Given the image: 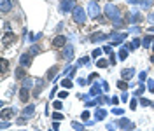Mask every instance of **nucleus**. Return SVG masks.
I'll return each mask as SVG.
<instances>
[{"mask_svg":"<svg viewBox=\"0 0 154 131\" xmlns=\"http://www.w3.org/2000/svg\"><path fill=\"white\" fill-rule=\"evenodd\" d=\"M72 16H74V21L77 25H84V21H86V12L82 11V7H75L72 11Z\"/></svg>","mask_w":154,"mask_h":131,"instance_id":"nucleus-1","label":"nucleus"},{"mask_svg":"<svg viewBox=\"0 0 154 131\" xmlns=\"http://www.w3.org/2000/svg\"><path fill=\"white\" fill-rule=\"evenodd\" d=\"M105 14L111 18V19H121V12H119V9L117 7H114V5H111V4H107V7H105Z\"/></svg>","mask_w":154,"mask_h":131,"instance_id":"nucleus-2","label":"nucleus"},{"mask_svg":"<svg viewBox=\"0 0 154 131\" xmlns=\"http://www.w3.org/2000/svg\"><path fill=\"white\" fill-rule=\"evenodd\" d=\"M67 46V37H63V35H56L53 38V47L60 49V47H65Z\"/></svg>","mask_w":154,"mask_h":131,"instance_id":"nucleus-3","label":"nucleus"},{"mask_svg":"<svg viewBox=\"0 0 154 131\" xmlns=\"http://www.w3.org/2000/svg\"><path fill=\"white\" fill-rule=\"evenodd\" d=\"M16 33H12V32H7L5 35H4V40H2V46L5 47V46H9V44H14L16 42Z\"/></svg>","mask_w":154,"mask_h":131,"instance_id":"nucleus-4","label":"nucleus"},{"mask_svg":"<svg viewBox=\"0 0 154 131\" xmlns=\"http://www.w3.org/2000/svg\"><path fill=\"white\" fill-rule=\"evenodd\" d=\"M75 9V0H63L61 2V11L63 12H69Z\"/></svg>","mask_w":154,"mask_h":131,"instance_id":"nucleus-5","label":"nucleus"},{"mask_svg":"<svg viewBox=\"0 0 154 131\" xmlns=\"http://www.w3.org/2000/svg\"><path fill=\"white\" fill-rule=\"evenodd\" d=\"M88 11H90V16H91V18H96V16L100 14V7H98L96 2H91L90 5H88Z\"/></svg>","mask_w":154,"mask_h":131,"instance_id":"nucleus-6","label":"nucleus"},{"mask_svg":"<svg viewBox=\"0 0 154 131\" xmlns=\"http://www.w3.org/2000/svg\"><path fill=\"white\" fill-rule=\"evenodd\" d=\"M19 100L23 101V103H26V101L30 100V91H28V87H21V89H19Z\"/></svg>","mask_w":154,"mask_h":131,"instance_id":"nucleus-7","label":"nucleus"},{"mask_svg":"<svg viewBox=\"0 0 154 131\" xmlns=\"http://www.w3.org/2000/svg\"><path fill=\"white\" fill-rule=\"evenodd\" d=\"M11 9H12V4L9 2V0H0V11H2L4 14L9 12Z\"/></svg>","mask_w":154,"mask_h":131,"instance_id":"nucleus-8","label":"nucleus"},{"mask_svg":"<svg viewBox=\"0 0 154 131\" xmlns=\"http://www.w3.org/2000/svg\"><path fill=\"white\" fill-rule=\"evenodd\" d=\"M16 79H18V80H25V79H26L25 67H18V68H16Z\"/></svg>","mask_w":154,"mask_h":131,"instance_id":"nucleus-9","label":"nucleus"},{"mask_svg":"<svg viewBox=\"0 0 154 131\" xmlns=\"http://www.w3.org/2000/svg\"><path fill=\"white\" fill-rule=\"evenodd\" d=\"M19 63H21V67H28L32 63V54H23L19 58Z\"/></svg>","mask_w":154,"mask_h":131,"instance_id":"nucleus-10","label":"nucleus"},{"mask_svg":"<svg viewBox=\"0 0 154 131\" xmlns=\"http://www.w3.org/2000/svg\"><path fill=\"white\" fill-rule=\"evenodd\" d=\"M105 38H109V35H105V33H102V32L93 33V35L90 37V40H91V42H96V40H105Z\"/></svg>","mask_w":154,"mask_h":131,"instance_id":"nucleus-11","label":"nucleus"},{"mask_svg":"<svg viewBox=\"0 0 154 131\" xmlns=\"http://www.w3.org/2000/svg\"><path fill=\"white\" fill-rule=\"evenodd\" d=\"M117 124H119V128H123V129H131V128H133L131 121H128V119H121V121H117Z\"/></svg>","mask_w":154,"mask_h":131,"instance_id":"nucleus-12","label":"nucleus"},{"mask_svg":"<svg viewBox=\"0 0 154 131\" xmlns=\"http://www.w3.org/2000/svg\"><path fill=\"white\" fill-rule=\"evenodd\" d=\"M16 112H14V108L11 107V108H4V110H2V114H0V115H2V119H9V117H12Z\"/></svg>","mask_w":154,"mask_h":131,"instance_id":"nucleus-13","label":"nucleus"},{"mask_svg":"<svg viewBox=\"0 0 154 131\" xmlns=\"http://www.w3.org/2000/svg\"><path fill=\"white\" fill-rule=\"evenodd\" d=\"M123 79H126V80H130L131 77H133L135 75V68H126V70H123Z\"/></svg>","mask_w":154,"mask_h":131,"instance_id":"nucleus-14","label":"nucleus"},{"mask_svg":"<svg viewBox=\"0 0 154 131\" xmlns=\"http://www.w3.org/2000/svg\"><path fill=\"white\" fill-rule=\"evenodd\" d=\"M63 58H67V59H72V58H74V49H72V46L65 47V51H63Z\"/></svg>","mask_w":154,"mask_h":131,"instance_id":"nucleus-15","label":"nucleus"},{"mask_svg":"<svg viewBox=\"0 0 154 131\" xmlns=\"http://www.w3.org/2000/svg\"><path fill=\"white\" fill-rule=\"evenodd\" d=\"M109 38H114V42L117 44V42H121L123 38H126V33L123 35V33H111V35H109Z\"/></svg>","mask_w":154,"mask_h":131,"instance_id":"nucleus-16","label":"nucleus"},{"mask_svg":"<svg viewBox=\"0 0 154 131\" xmlns=\"http://www.w3.org/2000/svg\"><path fill=\"white\" fill-rule=\"evenodd\" d=\"M33 112H35V107L33 105H28L25 110H23V117H30V115H33Z\"/></svg>","mask_w":154,"mask_h":131,"instance_id":"nucleus-17","label":"nucleus"},{"mask_svg":"<svg viewBox=\"0 0 154 131\" xmlns=\"http://www.w3.org/2000/svg\"><path fill=\"white\" fill-rule=\"evenodd\" d=\"M105 115H107V112L103 110V108H96V112H95V117H96L98 121H100V119H103Z\"/></svg>","mask_w":154,"mask_h":131,"instance_id":"nucleus-18","label":"nucleus"},{"mask_svg":"<svg viewBox=\"0 0 154 131\" xmlns=\"http://www.w3.org/2000/svg\"><path fill=\"white\" fill-rule=\"evenodd\" d=\"M100 91H102V89H100V86H98V84H95V86L91 87V93H90V96H96V95H100Z\"/></svg>","mask_w":154,"mask_h":131,"instance_id":"nucleus-19","label":"nucleus"},{"mask_svg":"<svg viewBox=\"0 0 154 131\" xmlns=\"http://www.w3.org/2000/svg\"><path fill=\"white\" fill-rule=\"evenodd\" d=\"M61 86H63V87H69V89H70V87H72L74 84H72V80L67 77V79H63V80H61Z\"/></svg>","mask_w":154,"mask_h":131,"instance_id":"nucleus-20","label":"nucleus"},{"mask_svg":"<svg viewBox=\"0 0 154 131\" xmlns=\"http://www.w3.org/2000/svg\"><path fill=\"white\" fill-rule=\"evenodd\" d=\"M119 58H121V59H126V58H128V47H121V51H119Z\"/></svg>","mask_w":154,"mask_h":131,"instance_id":"nucleus-21","label":"nucleus"},{"mask_svg":"<svg viewBox=\"0 0 154 131\" xmlns=\"http://www.w3.org/2000/svg\"><path fill=\"white\" fill-rule=\"evenodd\" d=\"M56 74H58V67H53V68H49V72H47V79H53Z\"/></svg>","mask_w":154,"mask_h":131,"instance_id":"nucleus-22","label":"nucleus"},{"mask_svg":"<svg viewBox=\"0 0 154 131\" xmlns=\"http://www.w3.org/2000/svg\"><path fill=\"white\" fill-rule=\"evenodd\" d=\"M107 65H109L107 59H98L96 61V67H100V68H107Z\"/></svg>","mask_w":154,"mask_h":131,"instance_id":"nucleus-23","label":"nucleus"},{"mask_svg":"<svg viewBox=\"0 0 154 131\" xmlns=\"http://www.w3.org/2000/svg\"><path fill=\"white\" fill-rule=\"evenodd\" d=\"M0 65H2V72H5L7 67H9V61H7L5 58H2V59H0Z\"/></svg>","mask_w":154,"mask_h":131,"instance_id":"nucleus-24","label":"nucleus"},{"mask_svg":"<svg viewBox=\"0 0 154 131\" xmlns=\"http://www.w3.org/2000/svg\"><path fill=\"white\" fill-rule=\"evenodd\" d=\"M117 87H119V89H123V91H126V87H128V84H126L124 80H119V82H117Z\"/></svg>","mask_w":154,"mask_h":131,"instance_id":"nucleus-25","label":"nucleus"},{"mask_svg":"<svg viewBox=\"0 0 154 131\" xmlns=\"http://www.w3.org/2000/svg\"><path fill=\"white\" fill-rule=\"evenodd\" d=\"M151 40H152V37H151V35H147V37H144V42H142V44H144L145 47H149V44H151Z\"/></svg>","mask_w":154,"mask_h":131,"instance_id":"nucleus-26","label":"nucleus"},{"mask_svg":"<svg viewBox=\"0 0 154 131\" xmlns=\"http://www.w3.org/2000/svg\"><path fill=\"white\" fill-rule=\"evenodd\" d=\"M40 51V47L39 46H32V49H30V54H37Z\"/></svg>","mask_w":154,"mask_h":131,"instance_id":"nucleus-27","label":"nucleus"},{"mask_svg":"<svg viewBox=\"0 0 154 131\" xmlns=\"http://www.w3.org/2000/svg\"><path fill=\"white\" fill-rule=\"evenodd\" d=\"M72 126H74V129H77V131H82V124H79V122H72Z\"/></svg>","mask_w":154,"mask_h":131,"instance_id":"nucleus-28","label":"nucleus"},{"mask_svg":"<svg viewBox=\"0 0 154 131\" xmlns=\"http://www.w3.org/2000/svg\"><path fill=\"white\" fill-rule=\"evenodd\" d=\"M142 93H144V86H138V87H137V91H135V96H140Z\"/></svg>","mask_w":154,"mask_h":131,"instance_id":"nucleus-29","label":"nucleus"},{"mask_svg":"<svg viewBox=\"0 0 154 131\" xmlns=\"http://www.w3.org/2000/svg\"><path fill=\"white\" fill-rule=\"evenodd\" d=\"M67 96H69V93H67V91H61V93H58V98H60V100H65Z\"/></svg>","mask_w":154,"mask_h":131,"instance_id":"nucleus-30","label":"nucleus"},{"mask_svg":"<svg viewBox=\"0 0 154 131\" xmlns=\"http://www.w3.org/2000/svg\"><path fill=\"white\" fill-rule=\"evenodd\" d=\"M100 54H102V49H95V51L91 53V56H93V58H98Z\"/></svg>","mask_w":154,"mask_h":131,"instance_id":"nucleus-31","label":"nucleus"},{"mask_svg":"<svg viewBox=\"0 0 154 131\" xmlns=\"http://www.w3.org/2000/svg\"><path fill=\"white\" fill-rule=\"evenodd\" d=\"M33 82H32V79H25V82H23V87H30Z\"/></svg>","mask_w":154,"mask_h":131,"instance_id":"nucleus-32","label":"nucleus"},{"mask_svg":"<svg viewBox=\"0 0 154 131\" xmlns=\"http://www.w3.org/2000/svg\"><path fill=\"white\" fill-rule=\"evenodd\" d=\"M140 103H142L144 107H151V105H152V101H149V100H145V98H144V100H140Z\"/></svg>","mask_w":154,"mask_h":131,"instance_id":"nucleus-33","label":"nucleus"},{"mask_svg":"<svg viewBox=\"0 0 154 131\" xmlns=\"http://www.w3.org/2000/svg\"><path fill=\"white\" fill-rule=\"evenodd\" d=\"M53 119H56V121H60V119H63V115H61L60 112H54V114H53Z\"/></svg>","mask_w":154,"mask_h":131,"instance_id":"nucleus-34","label":"nucleus"},{"mask_svg":"<svg viewBox=\"0 0 154 131\" xmlns=\"http://www.w3.org/2000/svg\"><path fill=\"white\" fill-rule=\"evenodd\" d=\"M147 19H149V21H151V23L154 25V11H152V12H151V14L147 16Z\"/></svg>","mask_w":154,"mask_h":131,"instance_id":"nucleus-35","label":"nucleus"},{"mask_svg":"<svg viewBox=\"0 0 154 131\" xmlns=\"http://www.w3.org/2000/svg\"><path fill=\"white\" fill-rule=\"evenodd\" d=\"M130 107H131V108H133V110H135V108H137V100H131V103H130Z\"/></svg>","mask_w":154,"mask_h":131,"instance_id":"nucleus-36","label":"nucleus"},{"mask_svg":"<svg viewBox=\"0 0 154 131\" xmlns=\"http://www.w3.org/2000/svg\"><path fill=\"white\" fill-rule=\"evenodd\" d=\"M103 51H105V53H109V54H111V53H112V47H111V46H105V47H103Z\"/></svg>","mask_w":154,"mask_h":131,"instance_id":"nucleus-37","label":"nucleus"},{"mask_svg":"<svg viewBox=\"0 0 154 131\" xmlns=\"http://www.w3.org/2000/svg\"><path fill=\"white\" fill-rule=\"evenodd\" d=\"M88 117H90V112H88V110H84V112H82V119H84V121H86V119H88Z\"/></svg>","mask_w":154,"mask_h":131,"instance_id":"nucleus-38","label":"nucleus"},{"mask_svg":"<svg viewBox=\"0 0 154 131\" xmlns=\"http://www.w3.org/2000/svg\"><path fill=\"white\" fill-rule=\"evenodd\" d=\"M54 108H56V110H60V108H61V101H54Z\"/></svg>","mask_w":154,"mask_h":131,"instance_id":"nucleus-39","label":"nucleus"},{"mask_svg":"<svg viewBox=\"0 0 154 131\" xmlns=\"http://www.w3.org/2000/svg\"><path fill=\"white\" fill-rule=\"evenodd\" d=\"M114 114H123V108H112Z\"/></svg>","mask_w":154,"mask_h":131,"instance_id":"nucleus-40","label":"nucleus"},{"mask_svg":"<svg viewBox=\"0 0 154 131\" xmlns=\"http://www.w3.org/2000/svg\"><path fill=\"white\" fill-rule=\"evenodd\" d=\"M138 46H140V40L135 38V40H133V47H138Z\"/></svg>","mask_w":154,"mask_h":131,"instance_id":"nucleus-41","label":"nucleus"},{"mask_svg":"<svg viewBox=\"0 0 154 131\" xmlns=\"http://www.w3.org/2000/svg\"><path fill=\"white\" fill-rule=\"evenodd\" d=\"M18 124H26V121H25V117H19V119H18Z\"/></svg>","mask_w":154,"mask_h":131,"instance_id":"nucleus-42","label":"nucleus"},{"mask_svg":"<svg viewBox=\"0 0 154 131\" xmlns=\"http://www.w3.org/2000/svg\"><path fill=\"white\" fill-rule=\"evenodd\" d=\"M77 63H79V65H82V63H88V58H81Z\"/></svg>","mask_w":154,"mask_h":131,"instance_id":"nucleus-43","label":"nucleus"},{"mask_svg":"<svg viewBox=\"0 0 154 131\" xmlns=\"http://www.w3.org/2000/svg\"><path fill=\"white\" fill-rule=\"evenodd\" d=\"M79 84H81V86H86V84H88V80H86V79H79Z\"/></svg>","mask_w":154,"mask_h":131,"instance_id":"nucleus-44","label":"nucleus"},{"mask_svg":"<svg viewBox=\"0 0 154 131\" xmlns=\"http://www.w3.org/2000/svg\"><path fill=\"white\" fill-rule=\"evenodd\" d=\"M121 100H123V101L126 103V101H128V95H126V93H123V96H121Z\"/></svg>","mask_w":154,"mask_h":131,"instance_id":"nucleus-45","label":"nucleus"},{"mask_svg":"<svg viewBox=\"0 0 154 131\" xmlns=\"http://www.w3.org/2000/svg\"><path fill=\"white\" fill-rule=\"evenodd\" d=\"M151 61H152V63H154V54H152V56H151Z\"/></svg>","mask_w":154,"mask_h":131,"instance_id":"nucleus-46","label":"nucleus"},{"mask_svg":"<svg viewBox=\"0 0 154 131\" xmlns=\"http://www.w3.org/2000/svg\"><path fill=\"white\" fill-rule=\"evenodd\" d=\"M95 2H98V0H95Z\"/></svg>","mask_w":154,"mask_h":131,"instance_id":"nucleus-47","label":"nucleus"},{"mask_svg":"<svg viewBox=\"0 0 154 131\" xmlns=\"http://www.w3.org/2000/svg\"><path fill=\"white\" fill-rule=\"evenodd\" d=\"M152 107H154V103H152Z\"/></svg>","mask_w":154,"mask_h":131,"instance_id":"nucleus-48","label":"nucleus"}]
</instances>
